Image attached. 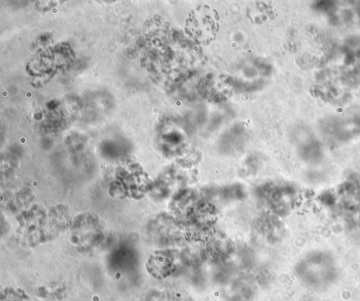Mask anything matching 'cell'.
I'll return each instance as SVG.
<instances>
[{
	"mask_svg": "<svg viewBox=\"0 0 360 301\" xmlns=\"http://www.w3.org/2000/svg\"><path fill=\"white\" fill-rule=\"evenodd\" d=\"M200 200L193 190L181 188L172 196L170 210L176 215L188 219Z\"/></svg>",
	"mask_w": 360,
	"mask_h": 301,
	"instance_id": "277c9868",
	"label": "cell"
},
{
	"mask_svg": "<svg viewBox=\"0 0 360 301\" xmlns=\"http://www.w3.org/2000/svg\"><path fill=\"white\" fill-rule=\"evenodd\" d=\"M216 11L206 5H200L188 16L186 29L196 42L210 44L216 37L219 25Z\"/></svg>",
	"mask_w": 360,
	"mask_h": 301,
	"instance_id": "6da1fadb",
	"label": "cell"
},
{
	"mask_svg": "<svg viewBox=\"0 0 360 301\" xmlns=\"http://www.w3.org/2000/svg\"><path fill=\"white\" fill-rule=\"evenodd\" d=\"M101 228L97 217L91 213L78 215L72 222V242L79 250H88L101 238Z\"/></svg>",
	"mask_w": 360,
	"mask_h": 301,
	"instance_id": "7a4b0ae2",
	"label": "cell"
},
{
	"mask_svg": "<svg viewBox=\"0 0 360 301\" xmlns=\"http://www.w3.org/2000/svg\"><path fill=\"white\" fill-rule=\"evenodd\" d=\"M1 301H30V297L23 290L6 288L1 292Z\"/></svg>",
	"mask_w": 360,
	"mask_h": 301,
	"instance_id": "8992f818",
	"label": "cell"
},
{
	"mask_svg": "<svg viewBox=\"0 0 360 301\" xmlns=\"http://www.w3.org/2000/svg\"><path fill=\"white\" fill-rule=\"evenodd\" d=\"M115 183V186H118V192L133 198L143 197L153 188V182L148 174L140 168L120 172Z\"/></svg>",
	"mask_w": 360,
	"mask_h": 301,
	"instance_id": "3957f363",
	"label": "cell"
},
{
	"mask_svg": "<svg viewBox=\"0 0 360 301\" xmlns=\"http://www.w3.org/2000/svg\"><path fill=\"white\" fill-rule=\"evenodd\" d=\"M172 267V256L167 251H158L152 254L146 263L148 271L155 278L165 276Z\"/></svg>",
	"mask_w": 360,
	"mask_h": 301,
	"instance_id": "5b68a950",
	"label": "cell"
}]
</instances>
